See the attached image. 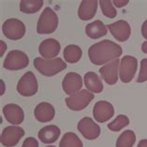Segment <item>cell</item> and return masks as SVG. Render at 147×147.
<instances>
[{"label": "cell", "mask_w": 147, "mask_h": 147, "mask_svg": "<svg viewBox=\"0 0 147 147\" xmlns=\"http://www.w3.org/2000/svg\"><path fill=\"white\" fill-rule=\"evenodd\" d=\"M107 29H109L112 36L119 42L127 41L131 34V28L129 22L124 20H119L114 24H108Z\"/></svg>", "instance_id": "12"}, {"label": "cell", "mask_w": 147, "mask_h": 147, "mask_svg": "<svg viewBox=\"0 0 147 147\" xmlns=\"http://www.w3.org/2000/svg\"><path fill=\"white\" fill-rule=\"evenodd\" d=\"M60 50L61 44L54 38L45 39L38 47V51L44 59H55V57L60 53Z\"/></svg>", "instance_id": "15"}, {"label": "cell", "mask_w": 147, "mask_h": 147, "mask_svg": "<svg viewBox=\"0 0 147 147\" xmlns=\"http://www.w3.org/2000/svg\"><path fill=\"white\" fill-rule=\"evenodd\" d=\"M115 114L114 106L106 100H99L93 107V117L97 122L104 123L113 117Z\"/></svg>", "instance_id": "11"}, {"label": "cell", "mask_w": 147, "mask_h": 147, "mask_svg": "<svg viewBox=\"0 0 147 147\" xmlns=\"http://www.w3.org/2000/svg\"><path fill=\"white\" fill-rule=\"evenodd\" d=\"M61 135V129L56 125L46 126L39 130L38 138L44 144H53L55 142Z\"/></svg>", "instance_id": "19"}, {"label": "cell", "mask_w": 147, "mask_h": 147, "mask_svg": "<svg viewBox=\"0 0 147 147\" xmlns=\"http://www.w3.org/2000/svg\"><path fill=\"white\" fill-rule=\"evenodd\" d=\"M3 34L11 40H19L24 37L26 32L24 24L18 19H7L2 25Z\"/></svg>", "instance_id": "5"}, {"label": "cell", "mask_w": 147, "mask_h": 147, "mask_svg": "<svg viewBox=\"0 0 147 147\" xmlns=\"http://www.w3.org/2000/svg\"><path fill=\"white\" fill-rule=\"evenodd\" d=\"M77 129L87 140H95L100 134V127L90 117H83L77 124Z\"/></svg>", "instance_id": "10"}, {"label": "cell", "mask_w": 147, "mask_h": 147, "mask_svg": "<svg viewBox=\"0 0 147 147\" xmlns=\"http://www.w3.org/2000/svg\"><path fill=\"white\" fill-rule=\"evenodd\" d=\"M34 117L37 121L46 123L51 121L55 117V109L49 102H40L34 108Z\"/></svg>", "instance_id": "17"}, {"label": "cell", "mask_w": 147, "mask_h": 147, "mask_svg": "<svg viewBox=\"0 0 147 147\" xmlns=\"http://www.w3.org/2000/svg\"><path fill=\"white\" fill-rule=\"evenodd\" d=\"M82 57V49L76 45H68L64 48L63 58L67 63H76Z\"/></svg>", "instance_id": "22"}, {"label": "cell", "mask_w": 147, "mask_h": 147, "mask_svg": "<svg viewBox=\"0 0 147 147\" xmlns=\"http://www.w3.org/2000/svg\"><path fill=\"white\" fill-rule=\"evenodd\" d=\"M136 141V135L132 130H125L117 141V147H132Z\"/></svg>", "instance_id": "24"}, {"label": "cell", "mask_w": 147, "mask_h": 147, "mask_svg": "<svg viewBox=\"0 0 147 147\" xmlns=\"http://www.w3.org/2000/svg\"><path fill=\"white\" fill-rule=\"evenodd\" d=\"M34 65L36 70L45 76H53L67 67L66 63L61 58L42 59L40 57H36L34 60Z\"/></svg>", "instance_id": "2"}, {"label": "cell", "mask_w": 147, "mask_h": 147, "mask_svg": "<svg viewBox=\"0 0 147 147\" xmlns=\"http://www.w3.org/2000/svg\"><path fill=\"white\" fill-rule=\"evenodd\" d=\"M136 81L138 83H144L147 81V59L141 61V70Z\"/></svg>", "instance_id": "28"}, {"label": "cell", "mask_w": 147, "mask_h": 147, "mask_svg": "<svg viewBox=\"0 0 147 147\" xmlns=\"http://www.w3.org/2000/svg\"><path fill=\"white\" fill-rule=\"evenodd\" d=\"M24 129L18 126H9L1 133V144L5 147H13L24 136Z\"/></svg>", "instance_id": "9"}, {"label": "cell", "mask_w": 147, "mask_h": 147, "mask_svg": "<svg viewBox=\"0 0 147 147\" xmlns=\"http://www.w3.org/2000/svg\"><path fill=\"white\" fill-rule=\"evenodd\" d=\"M120 64V60L115 59L110 61L109 63L103 65L100 68V74L102 79L108 85H115L118 80V67Z\"/></svg>", "instance_id": "14"}, {"label": "cell", "mask_w": 147, "mask_h": 147, "mask_svg": "<svg viewBox=\"0 0 147 147\" xmlns=\"http://www.w3.org/2000/svg\"><path fill=\"white\" fill-rule=\"evenodd\" d=\"M93 99V93L87 90H82L77 92L76 94L65 99V102L69 109L73 111H81L84 110Z\"/></svg>", "instance_id": "8"}, {"label": "cell", "mask_w": 147, "mask_h": 147, "mask_svg": "<svg viewBox=\"0 0 147 147\" xmlns=\"http://www.w3.org/2000/svg\"><path fill=\"white\" fill-rule=\"evenodd\" d=\"M3 114L5 115L6 120L12 125H19V124L22 123L24 119V110L14 103H9L4 106Z\"/></svg>", "instance_id": "16"}, {"label": "cell", "mask_w": 147, "mask_h": 147, "mask_svg": "<svg viewBox=\"0 0 147 147\" xmlns=\"http://www.w3.org/2000/svg\"><path fill=\"white\" fill-rule=\"evenodd\" d=\"M58 24H59V19L51 7H46L41 13L39 19L37 21L36 31L40 34H49L55 32Z\"/></svg>", "instance_id": "3"}, {"label": "cell", "mask_w": 147, "mask_h": 147, "mask_svg": "<svg viewBox=\"0 0 147 147\" xmlns=\"http://www.w3.org/2000/svg\"><path fill=\"white\" fill-rule=\"evenodd\" d=\"M29 64V58L27 54L21 50H11L4 61L3 66L7 70L18 71L24 69Z\"/></svg>", "instance_id": "4"}, {"label": "cell", "mask_w": 147, "mask_h": 147, "mask_svg": "<svg viewBox=\"0 0 147 147\" xmlns=\"http://www.w3.org/2000/svg\"><path fill=\"white\" fill-rule=\"evenodd\" d=\"M99 4L104 16L110 19H114L117 16V12L113 4V1H110V0H100V1H99Z\"/></svg>", "instance_id": "27"}, {"label": "cell", "mask_w": 147, "mask_h": 147, "mask_svg": "<svg viewBox=\"0 0 147 147\" xmlns=\"http://www.w3.org/2000/svg\"><path fill=\"white\" fill-rule=\"evenodd\" d=\"M122 55V48L111 40H102L88 49V58L95 65H103L118 59Z\"/></svg>", "instance_id": "1"}, {"label": "cell", "mask_w": 147, "mask_h": 147, "mask_svg": "<svg viewBox=\"0 0 147 147\" xmlns=\"http://www.w3.org/2000/svg\"><path fill=\"white\" fill-rule=\"evenodd\" d=\"M60 147H83V142L74 132H67L60 142Z\"/></svg>", "instance_id": "25"}, {"label": "cell", "mask_w": 147, "mask_h": 147, "mask_svg": "<svg viewBox=\"0 0 147 147\" xmlns=\"http://www.w3.org/2000/svg\"><path fill=\"white\" fill-rule=\"evenodd\" d=\"M127 3H129V1L127 0H115V1H113V4L117 7H123L124 6L127 5Z\"/></svg>", "instance_id": "30"}, {"label": "cell", "mask_w": 147, "mask_h": 147, "mask_svg": "<svg viewBox=\"0 0 147 147\" xmlns=\"http://www.w3.org/2000/svg\"><path fill=\"white\" fill-rule=\"evenodd\" d=\"M99 2L97 0H83L78 9V17L82 21H90L97 12Z\"/></svg>", "instance_id": "18"}, {"label": "cell", "mask_w": 147, "mask_h": 147, "mask_svg": "<svg viewBox=\"0 0 147 147\" xmlns=\"http://www.w3.org/2000/svg\"><path fill=\"white\" fill-rule=\"evenodd\" d=\"M46 147H56V146H46Z\"/></svg>", "instance_id": "35"}, {"label": "cell", "mask_w": 147, "mask_h": 147, "mask_svg": "<svg viewBox=\"0 0 147 147\" xmlns=\"http://www.w3.org/2000/svg\"><path fill=\"white\" fill-rule=\"evenodd\" d=\"M142 50L144 53H147V40L144 41L142 45Z\"/></svg>", "instance_id": "34"}, {"label": "cell", "mask_w": 147, "mask_h": 147, "mask_svg": "<svg viewBox=\"0 0 147 147\" xmlns=\"http://www.w3.org/2000/svg\"><path fill=\"white\" fill-rule=\"evenodd\" d=\"M142 34L145 39H147V20L142 25Z\"/></svg>", "instance_id": "31"}, {"label": "cell", "mask_w": 147, "mask_h": 147, "mask_svg": "<svg viewBox=\"0 0 147 147\" xmlns=\"http://www.w3.org/2000/svg\"><path fill=\"white\" fill-rule=\"evenodd\" d=\"M0 43H1V57L3 56V54H4V51L6 50L7 49V45L4 43V41H0Z\"/></svg>", "instance_id": "33"}, {"label": "cell", "mask_w": 147, "mask_h": 147, "mask_svg": "<svg viewBox=\"0 0 147 147\" xmlns=\"http://www.w3.org/2000/svg\"><path fill=\"white\" fill-rule=\"evenodd\" d=\"M38 84L36 77L33 72H26L24 76L21 77L17 84V91L20 95L24 97H30L34 95L37 92Z\"/></svg>", "instance_id": "7"}, {"label": "cell", "mask_w": 147, "mask_h": 147, "mask_svg": "<svg viewBox=\"0 0 147 147\" xmlns=\"http://www.w3.org/2000/svg\"><path fill=\"white\" fill-rule=\"evenodd\" d=\"M63 90L68 95H75L79 92L83 86V80L77 73L70 72L66 74L63 80Z\"/></svg>", "instance_id": "13"}, {"label": "cell", "mask_w": 147, "mask_h": 147, "mask_svg": "<svg viewBox=\"0 0 147 147\" xmlns=\"http://www.w3.org/2000/svg\"><path fill=\"white\" fill-rule=\"evenodd\" d=\"M138 68V61L135 57L126 55L120 60L119 76L123 83H129L133 79Z\"/></svg>", "instance_id": "6"}, {"label": "cell", "mask_w": 147, "mask_h": 147, "mask_svg": "<svg viewBox=\"0 0 147 147\" xmlns=\"http://www.w3.org/2000/svg\"><path fill=\"white\" fill-rule=\"evenodd\" d=\"M44 2L42 0H22L20 3V9L26 14L36 13L39 10Z\"/></svg>", "instance_id": "23"}, {"label": "cell", "mask_w": 147, "mask_h": 147, "mask_svg": "<svg viewBox=\"0 0 147 147\" xmlns=\"http://www.w3.org/2000/svg\"><path fill=\"white\" fill-rule=\"evenodd\" d=\"M84 82L88 90L94 93H100L103 90V85L99 76L94 72H88L84 76Z\"/></svg>", "instance_id": "21"}, {"label": "cell", "mask_w": 147, "mask_h": 147, "mask_svg": "<svg viewBox=\"0 0 147 147\" xmlns=\"http://www.w3.org/2000/svg\"><path fill=\"white\" fill-rule=\"evenodd\" d=\"M129 124V117L125 115H118L117 118L114 121H112L111 123L108 124V129L112 131H120L123 129L124 127H127Z\"/></svg>", "instance_id": "26"}, {"label": "cell", "mask_w": 147, "mask_h": 147, "mask_svg": "<svg viewBox=\"0 0 147 147\" xmlns=\"http://www.w3.org/2000/svg\"><path fill=\"white\" fill-rule=\"evenodd\" d=\"M22 147H39V145H38V142L34 137H28L24 140Z\"/></svg>", "instance_id": "29"}, {"label": "cell", "mask_w": 147, "mask_h": 147, "mask_svg": "<svg viewBox=\"0 0 147 147\" xmlns=\"http://www.w3.org/2000/svg\"><path fill=\"white\" fill-rule=\"evenodd\" d=\"M107 26L104 25V24L100 20L94 21L93 22L88 24L86 28H85V32H86L87 36L92 38V39H98V38L104 36L107 34Z\"/></svg>", "instance_id": "20"}, {"label": "cell", "mask_w": 147, "mask_h": 147, "mask_svg": "<svg viewBox=\"0 0 147 147\" xmlns=\"http://www.w3.org/2000/svg\"><path fill=\"white\" fill-rule=\"evenodd\" d=\"M137 147H147V140L146 139H144V140H141L140 142H139Z\"/></svg>", "instance_id": "32"}]
</instances>
